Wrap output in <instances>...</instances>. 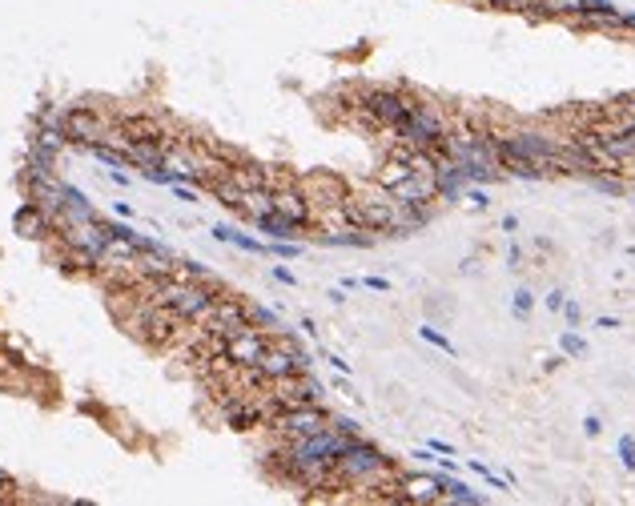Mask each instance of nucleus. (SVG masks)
Instances as JSON below:
<instances>
[{
    "label": "nucleus",
    "instance_id": "nucleus-1",
    "mask_svg": "<svg viewBox=\"0 0 635 506\" xmlns=\"http://www.w3.org/2000/svg\"><path fill=\"white\" fill-rule=\"evenodd\" d=\"M330 426V418L310 402V406H294V410H282V414L274 418V430L282 434V442L290 446V442H302V438H314V434H322Z\"/></svg>",
    "mask_w": 635,
    "mask_h": 506
},
{
    "label": "nucleus",
    "instance_id": "nucleus-2",
    "mask_svg": "<svg viewBox=\"0 0 635 506\" xmlns=\"http://www.w3.org/2000/svg\"><path fill=\"white\" fill-rule=\"evenodd\" d=\"M406 109H410V101L394 89H370L366 92V113L378 117V121H386V125H394Z\"/></svg>",
    "mask_w": 635,
    "mask_h": 506
},
{
    "label": "nucleus",
    "instance_id": "nucleus-3",
    "mask_svg": "<svg viewBox=\"0 0 635 506\" xmlns=\"http://www.w3.org/2000/svg\"><path fill=\"white\" fill-rule=\"evenodd\" d=\"M274 209L282 213L285 221H294V225H306V217H310L306 201L298 193H274Z\"/></svg>",
    "mask_w": 635,
    "mask_h": 506
},
{
    "label": "nucleus",
    "instance_id": "nucleus-4",
    "mask_svg": "<svg viewBox=\"0 0 635 506\" xmlns=\"http://www.w3.org/2000/svg\"><path fill=\"white\" fill-rule=\"evenodd\" d=\"M402 486L410 490V494H402V498H414V503H434V498H443V494H439L443 483H434V478H402Z\"/></svg>",
    "mask_w": 635,
    "mask_h": 506
},
{
    "label": "nucleus",
    "instance_id": "nucleus-5",
    "mask_svg": "<svg viewBox=\"0 0 635 506\" xmlns=\"http://www.w3.org/2000/svg\"><path fill=\"white\" fill-rule=\"evenodd\" d=\"M563 350H567V354H583V342H579V338H571V334H567V338H563Z\"/></svg>",
    "mask_w": 635,
    "mask_h": 506
},
{
    "label": "nucleus",
    "instance_id": "nucleus-6",
    "mask_svg": "<svg viewBox=\"0 0 635 506\" xmlns=\"http://www.w3.org/2000/svg\"><path fill=\"white\" fill-rule=\"evenodd\" d=\"M515 310H518V314H527V310H531V294H518V298H515Z\"/></svg>",
    "mask_w": 635,
    "mask_h": 506
},
{
    "label": "nucleus",
    "instance_id": "nucleus-7",
    "mask_svg": "<svg viewBox=\"0 0 635 506\" xmlns=\"http://www.w3.org/2000/svg\"><path fill=\"white\" fill-rule=\"evenodd\" d=\"M423 338H430V342H434V345H443V350H450V342H447V338H439L434 330H423Z\"/></svg>",
    "mask_w": 635,
    "mask_h": 506
}]
</instances>
